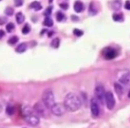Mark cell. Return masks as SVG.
Instances as JSON below:
<instances>
[{
    "label": "cell",
    "mask_w": 130,
    "mask_h": 128,
    "mask_svg": "<svg viewBox=\"0 0 130 128\" xmlns=\"http://www.w3.org/2000/svg\"><path fill=\"white\" fill-rule=\"evenodd\" d=\"M64 105L66 108V110L74 112L79 110L82 107V101L78 95L75 93H70L66 95L64 100Z\"/></svg>",
    "instance_id": "obj_1"
},
{
    "label": "cell",
    "mask_w": 130,
    "mask_h": 128,
    "mask_svg": "<svg viewBox=\"0 0 130 128\" xmlns=\"http://www.w3.org/2000/svg\"><path fill=\"white\" fill-rule=\"evenodd\" d=\"M22 114L24 117L25 120L28 124L31 126H37L40 122L39 116L35 113L33 108L30 106H24L22 108Z\"/></svg>",
    "instance_id": "obj_2"
},
{
    "label": "cell",
    "mask_w": 130,
    "mask_h": 128,
    "mask_svg": "<svg viewBox=\"0 0 130 128\" xmlns=\"http://www.w3.org/2000/svg\"><path fill=\"white\" fill-rule=\"evenodd\" d=\"M42 102L48 108L51 109V107L55 103V97L51 89H45L42 95Z\"/></svg>",
    "instance_id": "obj_3"
},
{
    "label": "cell",
    "mask_w": 130,
    "mask_h": 128,
    "mask_svg": "<svg viewBox=\"0 0 130 128\" xmlns=\"http://www.w3.org/2000/svg\"><path fill=\"white\" fill-rule=\"evenodd\" d=\"M34 110L35 111V113L37 114L39 117H48V110L50 108H47L45 105L43 104V102L42 101L36 102V103L34 105Z\"/></svg>",
    "instance_id": "obj_4"
},
{
    "label": "cell",
    "mask_w": 130,
    "mask_h": 128,
    "mask_svg": "<svg viewBox=\"0 0 130 128\" xmlns=\"http://www.w3.org/2000/svg\"><path fill=\"white\" fill-rule=\"evenodd\" d=\"M51 113L56 117H62L66 112V108L65 107L64 103H54L51 108Z\"/></svg>",
    "instance_id": "obj_5"
},
{
    "label": "cell",
    "mask_w": 130,
    "mask_h": 128,
    "mask_svg": "<svg viewBox=\"0 0 130 128\" xmlns=\"http://www.w3.org/2000/svg\"><path fill=\"white\" fill-rule=\"evenodd\" d=\"M95 97L96 100L97 102H99V103L104 104V96H105V90H104V87L102 85H97L95 87Z\"/></svg>",
    "instance_id": "obj_6"
},
{
    "label": "cell",
    "mask_w": 130,
    "mask_h": 128,
    "mask_svg": "<svg viewBox=\"0 0 130 128\" xmlns=\"http://www.w3.org/2000/svg\"><path fill=\"white\" fill-rule=\"evenodd\" d=\"M104 102H105L108 109H113V108L115 107V98L112 92H106L105 93Z\"/></svg>",
    "instance_id": "obj_7"
},
{
    "label": "cell",
    "mask_w": 130,
    "mask_h": 128,
    "mask_svg": "<svg viewBox=\"0 0 130 128\" xmlns=\"http://www.w3.org/2000/svg\"><path fill=\"white\" fill-rule=\"evenodd\" d=\"M90 110L93 117H97L100 114V108L98 105V102L96 99H92L90 101Z\"/></svg>",
    "instance_id": "obj_8"
},
{
    "label": "cell",
    "mask_w": 130,
    "mask_h": 128,
    "mask_svg": "<svg viewBox=\"0 0 130 128\" xmlns=\"http://www.w3.org/2000/svg\"><path fill=\"white\" fill-rule=\"evenodd\" d=\"M103 55L105 60H113L117 55V52L111 47H106L103 50Z\"/></svg>",
    "instance_id": "obj_9"
},
{
    "label": "cell",
    "mask_w": 130,
    "mask_h": 128,
    "mask_svg": "<svg viewBox=\"0 0 130 128\" xmlns=\"http://www.w3.org/2000/svg\"><path fill=\"white\" fill-rule=\"evenodd\" d=\"M119 83L124 85H130V72H125L119 77Z\"/></svg>",
    "instance_id": "obj_10"
},
{
    "label": "cell",
    "mask_w": 130,
    "mask_h": 128,
    "mask_svg": "<svg viewBox=\"0 0 130 128\" xmlns=\"http://www.w3.org/2000/svg\"><path fill=\"white\" fill-rule=\"evenodd\" d=\"M73 9L76 13H82L84 10V4L81 1H76L73 4Z\"/></svg>",
    "instance_id": "obj_11"
},
{
    "label": "cell",
    "mask_w": 130,
    "mask_h": 128,
    "mask_svg": "<svg viewBox=\"0 0 130 128\" xmlns=\"http://www.w3.org/2000/svg\"><path fill=\"white\" fill-rule=\"evenodd\" d=\"M29 8L33 9V10H35V11H40L43 7H42V4H41V3L40 2H38V1H34V2H32L30 4H29Z\"/></svg>",
    "instance_id": "obj_12"
},
{
    "label": "cell",
    "mask_w": 130,
    "mask_h": 128,
    "mask_svg": "<svg viewBox=\"0 0 130 128\" xmlns=\"http://www.w3.org/2000/svg\"><path fill=\"white\" fill-rule=\"evenodd\" d=\"M27 48H28V45H27L26 43H22V44H20L16 48V52L18 53H25L27 51Z\"/></svg>",
    "instance_id": "obj_13"
},
{
    "label": "cell",
    "mask_w": 130,
    "mask_h": 128,
    "mask_svg": "<svg viewBox=\"0 0 130 128\" xmlns=\"http://www.w3.org/2000/svg\"><path fill=\"white\" fill-rule=\"evenodd\" d=\"M16 21L18 24H21L25 21V15L22 13H16Z\"/></svg>",
    "instance_id": "obj_14"
},
{
    "label": "cell",
    "mask_w": 130,
    "mask_h": 128,
    "mask_svg": "<svg viewBox=\"0 0 130 128\" xmlns=\"http://www.w3.org/2000/svg\"><path fill=\"white\" fill-rule=\"evenodd\" d=\"M88 13H89V14H90V15H95L96 13H97V6L95 5V4H94V3H91V4H89V8H88Z\"/></svg>",
    "instance_id": "obj_15"
},
{
    "label": "cell",
    "mask_w": 130,
    "mask_h": 128,
    "mask_svg": "<svg viewBox=\"0 0 130 128\" xmlns=\"http://www.w3.org/2000/svg\"><path fill=\"white\" fill-rule=\"evenodd\" d=\"M112 7L114 10H119L121 7V1L120 0H113L112 3Z\"/></svg>",
    "instance_id": "obj_16"
},
{
    "label": "cell",
    "mask_w": 130,
    "mask_h": 128,
    "mask_svg": "<svg viewBox=\"0 0 130 128\" xmlns=\"http://www.w3.org/2000/svg\"><path fill=\"white\" fill-rule=\"evenodd\" d=\"M113 19L114 21H117V22H121L123 21V15L121 13H114L113 15Z\"/></svg>",
    "instance_id": "obj_17"
},
{
    "label": "cell",
    "mask_w": 130,
    "mask_h": 128,
    "mask_svg": "<svg viewBox=\"0 0 130 128\" xmlns=\"http://www.w3.org/2000/svg\"><path fill=\"white\" fill-rule=\"evenodd\" d=\"M14 112H15V108H14V106H13V105H7L6 107V114L8 116H13V114H14Z\"/></svg>",
    "instance_id": "obj_18"
},
{
    "label": "cell",
    "mask_w": 130,
    "mask_h": 128,
    "mask_svg": "<svg viewBox=\"0 0 130 128\" xmlns=\"http://www.w3.org/2000/svg\"><path fill=\"white\" fill-rule=\"evenodd\" d=\"M43 25L46 27H52L53 26V21L50 16H47L45 19H44Z\"/></svg>",
    "instance_id": "obj_19"
},
{
    "label": "cell",
    "mask_w": 130,
    "mask_h": 128,
    "mask_svg": "<svg viewBox=\"0 0 130 128\" xmlns=\"http://www.w3.org/2000/svg\"><path fill=\"white\" fill-rule=\"evenodd\" d=\"M18 41H19V38H18L17 36H13V37H12V38L7 41V43H8L10 45H13V44H17Z\"/></svg>",
    "instance_id": "obj_20"
},
{
    "label": "cell",
    "mask_w": 130,
    "mask_h": 128,
    "mask_svg": "<svg viewBox=\"0 0 130 128\" xmlns=\"http://www.w3.org/2000/svg\"><path fill=\"white\" fill-rule=\"evenodd\" d=\"M60 44V40L58 39V38H54V39L51 41V47H53V48H58V46H59Z\"/></svg>",
    "instance_id": "obj_21"
},
{
    "label": "cell",
    "mask_w": 130,
    "mask_h": 128,
    "mask_svg": "<svg viewBox=\"0 0 130 128\" xmlns=\"http://www.w3.org/2000/svg\"><path fill=\"white\" fill-rule=\"evenodd\" d=\"M56 19H57L58 21H63L66 18H65L64 13H61V12H58V13H56Z\"/></svg>",
    "instance_id": "obj_22"
},
{
    "label": "cell",
    "mask_w": 130,
    "mask_h": 128,
    "mask_svg": "<svg viewBox=\"0 0 130 128\" xmlns=\"http://www.w3.org/2000/svg\"><path fill=\"white\" fill-rule=\"evenodd\" d=\"M13 13H14V10L12 7H6L5 10H4V14L7 16H12L13 15Z\"/></svg>",
    "instance_id": "obj_23"
},
{
    "label": "cell",
    "mask_w": 130,
    "mask_h": 128,
    "mask_svg": "<svg viewBox=\"0 0 130 128\" xmlns=\"http://www.w3.org/2000/svg\"><path fill=\"white\" fill-rule=\"evenodd\" d=\"M29 31H30V26L29 24H25V26L22 28L21 29V32L22 34H24V35H27V34L29 33Z\"/></svg>",
    "instance_id": "obj_24"
},
{
    "label": "cell",
    "mask_w": 130,
    "mask_h": 128,
    "mask_svg": "<svg viewBox=\"0 0 130 128\" xmlns=\"http://www.w3.org/2000/svg\"><path fill=\"white\" fill-rule=\"evenodd\" d=\"M13 29H14V24L13 22H8V24L6 25V31L8 33H11Z\"/></svg>",
    "instance_id": "obj_25"
},
{
    "label": "cell",
    "mask_w": 130,
    "mask_h": 128,
    "mask_svg": "<svg viewBox=\"0 0 130 128\" xmlns=\"http://www.w3.org/2000/svg\"><path fill=\"white\" fill-rule=\"evenodd\" d=\"M51 13H52V6H49L48 8L44 11V13H43V14H44V16H50L51 14Z\"/></svg>",
    "instance_id": "obj_26"
},
{
    "label": "cell",
    "mask_w": 130,
    "mask_h": 128,
    "mask_svg": "<svg viewBox=\"0 0 130 128\" xmlns=\"http://www.w3.org/2000/svg\"><path fill=\"white\" fill-rule=\"evenodd\" d=\"M115 85V91H116V93H119V94H121L122 93V87L119 85H118L117 83L114 85Z\"/></svg>",
    "instance_id": "obj_27"
},
{
    "label": "cell",
    "mask_w": 130,
    "mask_h": 128,
    "mask_svg": "<svg viewBox=\"0 0 130 128\" xmlns=\"http://www.w3.org/2000/svg\"><path fill=\"white\" fill-rule=\"evenodd\" d=\"M73 34H74L76 37H81V36L83 35V31H82L79 29H73Z\"/></svg>",
    "instance_id": "obj_28"
},
{
    "label": "cell",
    "mask_w": 130,
    "mask_h": 128,
    "mask_svg": "<svg viewBox=\"0 0 130 128\" xmlns=\"http://www.w3.org/2000/svg\"><path fill=\"white\" fill-rule=\"evenodd\" d=\"M23 4V0H14V5L16 7H20Z\"/></svg>",
    "instance_id": "obj_29"
},
{
    "label": "cell",
    "mask_w": 130,
    "mask_h": 128,
    "mask_svg": "<svg viewBox=\"0 0 130 128\" xmlns=\"http://www.w3.org/2000/svg\"><path fill=\"white\" fill-rule=\"evenodd\" d=\"M125 8H126L127 10H130V1L129 0H128V1L125 3Z\"/></svg>",
    "instance_id": "obj_30"
},
{
    "label": "cell",
    "mask_w": 130,
    "mask_h": 128,
    "mask_svg": "<svg viewBox=\"0 0 130 128\" xmlns=\"http://www.w3.org/2000/svg\"><path fill=\"white\" fill-rule=\"evenodd\" d=\"M59 6L61 7L62 9H64V10H66V9L68 8V4H60Z\"/></svg>",
    "instance_id": "obj_31"
},
{
    "label": "cell",
    "mask_w": 130,
    "mask_h": 128,
    "mask_svg": "<svg viewBox=\"0 0 130 128\" xmlns=\"http://www.w3.org/2000/svg\"><path fill=\"white\" fill-rule=\"evenodd\" d=\"M4 22H7L6 19H5V18H1V19H0V25L4 24Z\"/></svg>",
    "instance_id": "obj_32"
},
{
    "label": "cell",
    "mask_w": 130,
    "mask_h": 128,
    "mask_svg": "<svg viewBox=\"0 0 130 128\" xmlns=\"http://www.w3.org/2000/svg\"><path fill=\"white\" fill-rule=\"evenodd\" d=\"M4 35H5V33H4V31L1 29V30H0V39H2V38L4 37Z\"/></svg>",
    "instance_id": "obj_33"
},
{
    "label": "cell",
    "mask_w": 130,
    "mask_h": 128,
    "mask_svg": "<svg viewBox=\"0 0 130 128\" xmlns=\"http://www.w3.org/2000/svg\"><path fill=\"white\" fill-rule=\"evenodd\" d=\"M72 20H73V21H74V20H75V21H78L79 19H78L77 17H74V16L73 15V16H72Z\"/></svg>",
    "instance_id": "obj_34"
},
{
    "label": "cell",
    "mask_w": 130,
    "mask_h": 128,
    "mask_svg": "<svg viewBox=\"0 0 130 128\" xmlns=\"http://www.w3.org/2000/svg\"><path fill=\"white\" fill-rule=\"evenodd\" d=\"M2 110H3V107H2V105H1V103H0V113L2 112Z\"/></svg>",
    "instance_id": "obj_35"
},
{
    "label": "cell",
    "mask_w": 130,
    "mask_h": 128,
    "mask_svg": "<svg viewBox=\"0 0 130 128\" xmlns=\"http://www.w3.org/2000/svg\"><path fill=\"white\" fill-rule=\"evenodd\" d=\"M128 98H130V91H129V93H128Z\"/></svg>",
    "instance_id": "obj_36"
},
{
    "label": "cell",
    "mask_w": 130,
    "mask_h": 128,
    "mask_svg": "<svg viewBox=\"0 0 130 128\" xmlns=\"http://www.w3.org/2000/svg\"><path fill=\"white\" fill-rule=\"evenodd\" d=\"M0 1H1V0H0Z\"/></svg>",
    "instance_id": "obj_37"
}]
</instances>
